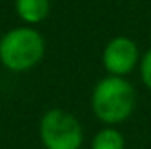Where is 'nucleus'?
Listing matches in <instances>:
<instances>
[{"instance_id": "obj_4", "label": "nucleus", "mask_w": 151, "mask_h": 149, "mask_svg": "<svg viewBox=\"0 0 151 149\" xmlns=\"http://www.w3.org/2000/svg\"><path fill=\"white\" fill-rule=\"evenodd\" d=\"M102 60L109 74L121 77L135 69L139 60V49L134 40L127 37H116L106 46Z\"/></svg>"}, {"instance_id": "obj_3", "label": "nucleus", "mask_w": 151, "mask_h": 149, "mask_svg": "<svg viewBox=\"0 0 151 149\" xmlns=\"http://www.w3.org/2000/svg\"><path fill=\"white\" fill-rule=\"evenodd\" d=\"M39 135L46 149H79L83 144L79 121L62 109H51L42 116Z\"/></svg>"}, {"instance_id": "obj_1", "label": "nucleus", "mask_w": 151, "mask_h": 149, "mask_svg": "<svg viewBox=\"0 0 151 149\" xmlns=\"http://www.w3.org/2000/svg\"><path fill=\"white\" fill-rule=\"evenodd\" d=\"M91 109L106 125L123 123L135 109V90L127 79L107 75L93 88Z\"/></svg>"}, {"instance_id": "obj_2", "label": "nucleus", "mask_w": 151, "mask_h": 149, "mask_svg": "<svg viewBox=\"0 0 151 149\" xmlns=\"http://www.w3.org/2000/svg\"><path fill=\"white\" fill-rule=\"evenodd\" d=\"M44 54V39L34 28H14L0 40V60L12 72L35 67Z\"/></svg>"}, {"instance_id": "obj_7", "label": "nucleus", "mask_w": 151, "mask_h": 149, "mask_svg": "<svg viewBox=\"0 0 151 149\" xmlns=\"http://www.w3.org/2000/svg\"><path fill=\"white\" fill-rule=\"evenodd\" d=\"M141 79L146 84V88L151 90V49L141 60Z\"/></svg>"}, {"instance_id": "obj_5", "label": "nucleus", "mask_w": 151, "mask_h": 149, "mask_svg": "<svg viewBox=\"0 0 151 149\" xmlns=\"http://www.w3.org/2000/svg\"><path fill=\"white\" fill-rule=\"evenodd\" d=\"M16 11L21 19L28 23H39L47 16L49 0H16Z\"/></svg>"}, {"instance_id": "obj_8", "label": "nucleus", "mask_w": 151, "mask_h": 149, "mask_svg": "<svg viewBox=\"0 0 151 149\" xmlns=\"http://www.w3.org/2000/svg\"><path fill=\"white\" fill-rule=\"evenodd\" d=\"M150 39H151V35H150Z\"/></svg>"}, {"instance_id": "obj_6", "label": "nucleus", "mask_w": 151, "mask_h": 149, "mask_svg": "<svg viewBox=\"0 0 151 149\" xmlns=\"http://www.w3.org/2000/svg\"><path fill=\"white\" fill-rule=\"evenodd\" d=\"M91 149H125V137L116 128H104L93 137Z\"/></svg>"}]
</instances>
